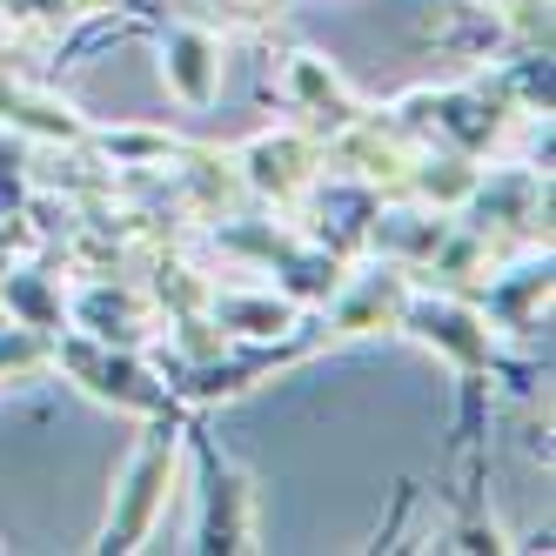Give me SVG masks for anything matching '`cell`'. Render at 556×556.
Listing matches in <instances>:
<instances>
[{
	"label": "cell",
	"instance_id": "277c9868",
	"mask_svg": "<svg viewBox=\"0 0 556 556\" xmlns=\"http://www.w3.org/2000/svg\"><path fill=\"white\" fill-rule=\"evenodd\" d=\"M162 74H168V88L181 101H215V81H222V61H215V41L202 27H168V41H162Z\"/></svg>",
	"mask_w": 556,
	"mask_h": 556
},
{
	"label": "cell",
	"instance_id": "3957f363",
	"mask_svg": "<svg viewBox=\"0 0 556 556\" xmlns=\"http://www.w3.org/2000/svg\"><path fill=\"white\" fill-rule=\"evenodd\" d=\"M61 363L81 376L88 395H101V403H122V409H175L168 403V382H154L141 363H128V355H108V349H88V342H61Z\"/></svg>",
	"mask_w": 556,
	"mask_h": 556
},
{
	"label": "cell",
	"instance_id": "7a4b0ae2",
	"mask_svg": "<svg viewBox=\"0 0 556 556\" xmlns=\"http://www.w3.org/2000/svg\"><path fill=\"white\" fill-rule=\"evenodd\" d=\"M194 456H202V549H249L255 543V503H249V483L228 469V456H215L208 429L194 422Z\"/></svg>",
	"mask_w": 556,
	"mask_h": 556
},
{
	"label": "cell",
	"instance_id": "5b68a950",
	"mask_svg": "<svg viewBox=\"0 0 556 556\" xmlns=\"http://www.w3.org/2000/svg\"><path fill=\"white\" fill-rule=\"evenodd\" d=\"M21 208V162H14V148L0 141V215H14Z\"/></svg>",
	"mask_w": 556,
	"mask_h": 556
},
{
	"label": "cell",
	"instance_id": "6da1fadb",
	"mask_svg": "<svg viewBox=\"0 0 556 556\" xmlns=\"http://www.w3.org/2000/svg\"><path fill=\"white\" fill-rule=\"evenodd\" d=\"M175 409H154V429L148 443L135 450L128 476H122V496H114L108 523H101V543L94 549H141V536L154 530V516L168 503V476H175Z\"/></svg>",
	"mask_w": 556,
	"mask_h": 556
}]
</instances>
